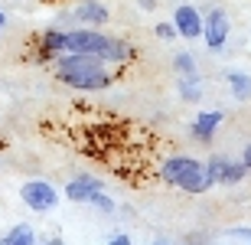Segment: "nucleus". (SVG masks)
Wrapping results in <instances>:
<instances>
[{
    "mask_svg": "<svg viewBox=\"0 0 251 245\" xmlns=\"http://www.w3.org/2000/svg\"><path fill=\"white\" fill-rule=\"evenodd\" d=\"M20 199H23L26 209H33V213H49V209H56L59 193L49 180H26V183L20 187Z\"/></svg>",
    "mask_w": 251,
    "mask_h": 245,
    "instance_id": "4",
    "label": "nucleus"
},
{
    "mask_svg": "<svg viewBox=\"0 0 251 245\" xmlns=\"http://www.w3.org/2000/svg\"><path fill=\"white\" fill-rule=\"evenodd\" d=\"M56 79L75 92H101L111 85V72L104 66H95V69H75V72H56Z\"/></svg>",
    "mask_w": 251,
    "mask_h": 245,
    "instance_id": "2",
    "label": "nucleus"
},
{
    "mask_svg": "<svg viewBox=\"0 0 251 245\" xmlns=\"http://www.w3.org/2000/svg\"><path fill=\"white\" fill-rule=\"evenodd\" d=\"M98 190H104V183L98 177L78 173L75 180H69V183H65V199H72V203H88V199H92V193H98Z\"/></svg>",
    "mask_w": 251,
    "mask_h": 245,
    "instance_id": "7",
    "label": "nucleus"
},
{
    "mask_svg": "<svg viewBox=\"0 0 251 245\" xmlns=\"http://www.w3.org/2000/svg\"><path fill=\"white\" fill-rule=\"evenodd\" d=\"M39 49H43V56H52V59L59 53H65V29H46L39 36Z\"/></svg>",
    "mask_w": 251,
    "mask_h": 245,
    "instance_id": "10",
    "label": "nucleus"
},
{
    "mask_svg": "<svg viewBox=\"0 0 251 245\" xmlns=\"http://www.w3.org/2000/svg\"><path fill=\"white\" fill-rule=\"evenodd\" d=\"M157 36L170 43V39H176L179 33H176V27H173V23H157Z\"/></svg>",
    "mask_w": 251,
    "mask_h": 245,
    "instance_id": "19",
    "label": "nucleus"
},
{
    "mask_svg": "<svg viewBox=\"0 0 251 245\" xmlns=\"http://www.w3.org/2000/svg\"><path fill=\"white\" fill-rule=\"evenodd\" d=\"M222 118H225L222 111H202V114H199V118L193 121L189 134H193V137H196L199 144H212V137H215V131H219Z\"/></svg>",
    "mask_w": 251,
    "mask_h": 245,
    "instance_id": "9",
    "label": "nucleus"
},
{
    "mask_svg": "<svg viewBox=\"0 0 251 245\" xmlns=\"http://www.w3.org/2000/svg\"><path fill=\"white\" fill-rule=\"evenodd\" d=\"M242 163H245V167L251 170V144H248V147H245V154H242Z\"/></svg>",
    "mask_w": 251,
    "mask_h": 245,
    "instance_id": "21",
    "label": "nucleus"
},
{
    "mask_svg": "<svg viewBox=\"0 0 251 245\" xmlns=\"http://www.w3.org/2000/svg\"><path fill=\"white\" fill-rule=\"evenodd\" d=\"M173 27H176V33L183 39L202 36V13L196 7H189V3H183V7H176V13H173Z\"/></svg>",
    "mask_w": 251,
    "mask_h": 245,
    "instance_id": "6",
    "label": "nucleus"
},
{
    "mask_svg": "<svg viewBox=\"0 0 251 245\" xmlns=\"http://www.w3.org/2000/svg\"><path fill=\"white\" fill-rule=\"evenodd\" d=\"M108 242H111V245H130V236H124V232H118V236H111Z\"/></svg>",
    "mask_w": 251,
    "mask_h": 245,
    "instance_id": "20",
    "label": "nucleus"
},
{
    "mask_svg": "<svg viewBox=\"0 0 251 245\" xmlns=\"http://www.w3.org/2000/svg\"><path fill=\"white\" fill-rule=\"evenodd\" d=\"M157 7V0H140V10H153Z\"/></svg>",
    "mask_w": 251,
    "mask_h": 245,
    "instance_id": "22",
    "label": "nucleus"
},
{
    "mask_svg": "<svg viewBox=\"0 0 251 245\" xmlns=\"http://www.w3.org/2000/svg\"><path fill=\"white\" fill-rule=\"evenodd\" d=\"M228 85H232V95L238 98V102H251V76H245V72H228Z\"/></svg>",
    "mask_w": 251,
    "mask_h": 245,
    "instance_id": "12",
    "label": "nucleus"
},
{
    "mask_svg": "<svg viewBox=\"0 0 251 245\" xmlns=\"http://www.w3.org/2000/svg\"><path fill=\"white\" fill-rule=\"evenodd\" d=\"M108 43H111V36L98 33V27H82V29H69L65 33V49L69 53H88V56L101 59Z\"/></svg>",
    "mask_w": 251,
    "mask_h": 245,
    "instance_id": "3",
    "label": "nucleus"
},
{
    "mask_svg": "<svg viewBox=\"0 0 251 245\" xmlns=\"http://www.w3.org/2000/svg\"><path fill=\"white\" fill-rule=\"evenodd\" d=\"M7 27V13H3V10H0V29Z\"/></svg>",
    "mask_w": 251,
    "mask_h": 245,
    "instance_id": "23",
    "label": "nucleus"
},
{
    "mask_svg": "<svg viewBox=\"0 0 251 245\" xmlns=\"http://www.w3.org/2000/svg\"><path fill=\"white\" fill-rule=\"evenodd\" d=\"M245 173H248V167H245L242 161L235 163V161H228V167H225V177H222V183L225 187H232V183H242L245 180Z\"/></svg>",
    "mask_w": 251,
    "mask_h": 245,
    "instance_id": "15",
    "label": "nucleus"
},
{
    "mask_svg": "<svg viewBox=\"0 0 251 245\" xmlns=\"http://www.w3.org/2000/svg\"><path fill=\"white\" fill-rule=\"evenodd\" d=\"M173 69H176L179 76H196V59H193V53H176V56H173Z\"/></svg>",
    "mask_w": 251,
    "mask_h": 245,
    "instance_id": "16",
    "label": "nucleus"
},
{
    "mask_svg": "<svg viewBox=\"0 0 251 245\" xmlns=\"http://www.w3.org/2000/svg\"><path fill=\"white\" fill-rule=\"evenodd\" d=\"M92 206H98L101 213H114V199L104 193V190H98V193H92V199H88Z\"/></svg>",
    "mask_w": 251,
    "mask_h": 245,
    "instance_id": "17",
    "label": "nucleus"
},
{
    "mask_svg": "<svg viewBox=\"0 0 251 245\" xmlns=\"http://www.w3.org/2000/svg\"><path fill=\"white\" fill-rule=\"evenodd\" d=\"M225 239H232V242H251V229L248 226H235V229H228V232H225Z\"/></svg>",
    "mask_w": 251,
    "mask_h": 245,
    "instance_id": "18",
    "label": "nucleus"
},
{
    "mask_svg": "<svg viewBox=\"0 0 251 245\" xmlns=\"http://www.w3.org/2000/svg\"><path fill=\"white\" fill-rule=\"evenodd\" d=\"M160 180H167L170 187H179L183 193H205V190L212 187L209 177H205V167L202 161H196V157H167L163 167H160Z\"/></svg>",
    "mask_w": 251,
    "mask_h": 245,
    "instance_id": "1",
    "label": "nucleus"
},
{
    "mask_svg": "<svg viewBox=\"0 0 251 245\" xmlns=\"http://www.w3.org/2000/svg\"><path fill=\"white\" fill-rule=\"evenodd\" d=\"M179 98H183V102H199V98H202L199 76H179Z\"/></svg>",
    "mask_w": 251,
    "mask_h": 245,
    "instance_id": "13",
    "label": "nucleus"
},
{
    "mask_svg": "<svg viewBox=\"0 0 251 245\" xmlns=\"http://www.w3.org/2000/svg\"><path fill=\"white\" fill-rule=\"evenodd\" d=\"M202 167H205V177H209V183H222L225 167H228V157H219V154H212V157H209Z\"/></svg>",
    "mask_w": 251,
    "mask_h": 245,
    "instance_id": "14",
    "label": "nucleus"
},
{
    "mask_svg": "<svg viewBox=\"0 0 251 245\" xmlns=\"http://www.w3.org/2000/svg\"><path fill=\"white\" fill-rule=\"evenodd\" d=\"M72 17L78 20V23H85V27H104V23L111 20V13H108V7L98 3V0H82V3L72 10Z\"/></svg>",
    "mask_w": 251,
    "mask_h": 245,
    "instance_id": "8",
    "label": "nucleus"
},
{
    "mask_svg": "<svg viewBox=\"0 0 251 245\" xmlns=\"http://www.w3.org/2000/svg\"><path fill=\"white\" fill-rule=\"evenodd\" d=\"M202 39L212 53H219L225 46V39H228V17H225V10H209L202 17Z\"/></svg>",
    "mask_w": 251,
    "mask_h": 245,
    "instance_id": "5",
    "label": "nucleus"
},
{
    "mask_svg": "<svg viewBox=\"0 0 251 245\" xmlns=\"http://www.w3.org/2000/svg\"><path fill=\"white\" fill-rule=\"evenodd\" d=\"M0 242H3V245H33V242H36V232H33V226L20 222V226H13Z\"/></svg>",
    "mask_w": 251,
    "mask_h": 245,
    "instance_id": "11",
    "label": "nucleus"
}]
</instances>
